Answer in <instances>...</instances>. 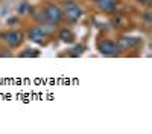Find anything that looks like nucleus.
Wrapping results in <instances>:
<instances>
[{
    "label": "nucleus",
    "instance_id": "4",
    "mask_svg": "<svg viewBox=\"0 0 152 134\" xmlns=\"http://www.w3.org/2000/svg\"><path fill=\"white\" fill-rule=\"evenodd\" d=\"M96 6L107 14H113L117 11V0H94Z\"/></svg>",
    "mask_w": 152,
    "mask_h": 134
},
{
    "label": "nucleus",
    "instance_id": "8",
    "mask_svg": "<svg viewBox=\"0 0 152 134\" xmlns=\"http://www.w3.org/2000/svg\"><path fill=\"white\" fill-rule=\"evenodd\" d=\"M59 38L64 41V43H73V40H75V34H73L70 29H61V32H59Z\"/></svg>",
    "mask_w": 152,
    "mask_h": 134
},
{
    "label": "nucleus",
    "instance_id": "11",
    "mask_svg": "<svg viewBox=\"0 0 152 134\" xmlns=\"http://www.w3.org/2000/svg\"><path fill=\"white\" fill-rule=\"evenodd\" d=\"M82 52H84V47H82V46H76V47L73 49V53H72V55H73V56H78V55H81Z\"/></svg>",
    "mask_w": 152,
    "mask_h": 134
},
{
    "label": "nucleus",
    "instance_id": "10",
    "mask_svg": "<svg viewBox=\"0 0 152 134\" xmlns=\"http://www.w3.org/2000/svg\"><path fill=\"white\" fill-rule=\"evenodd\" d=\"M31 11H32V8H31V5L29 3H21L20 6H18V14H21V15H26V14H31Z\"/></svg>",
    "mask_w": 152,
    "mask_h": 134
},
{
    "label": "nucleus",
    "instance_id": "6",
    "mask_svg": "<svg viewBox=\"0 0 152 134\" xmlns=\"http://www.w3.org/2000/svg\"><path fill=\"white\" fill-rule=\"evenodd\" d=\"M138 43H140V38H135V37H123V38L119 40V47L120 51H126V49H132L135 47Z\"/></svg>",
    "mask_w": 152,
    "mask_h": 134
},
{
    "label": "nucleus",
    "instance_id": "2",
    "mask_svg": "<svg viewBox=\"0 0 152 134\" xmlns=\"http://www.w3.org/2000/svg\"><path fill=\"white\" fill-rule=\"evenodd\" d=\"M99 52L102 55H105V56H114V55L120 53L122 51H120V47H119L117 43L105 40V41H102L99 44Z\"/></svg>",
    "mask_w": 152,
    "mask_h": 134
},
{
    "label": "nucleus",
    "instance_id": "14",
    "mask_svg": "<svg viewBox=\"0 0 152 134\" xmlns=\"http://www.w3.org/2000/svg\"><path fill=\"white\" fill-rule=\"evenodd\" d=\"M137 2H140V3H145V5H151V0H137Z\"/></svg>",
    "mask_w": 152,
    "mask_h": 134
},
{
    "label": "nucleus",
    "instance_id": "5",
    "mask_svg": "<svg viewBox=\"0 0 152 134\" xmlns=\"http://www.w3.org/2000/svg\"><path fill=\"white\" fill-rule=\"evenodd\" d=\"M5 40H6V43H8L11 47H17V46H20L21 41H23V34H21L20 31L8 32V34L5 35Z\"/></svg>",
    "mask_w": 152,
    "mask_h": 134
},
{
    "label": "nucleus",
    "instance_id": "1",
    "mask_svg": "<svg viewBox=\"0 0 152 134\" xmlns=\"http://www.w3.org/2000/svg\"><path fill=\"white\" fill-rule=\"evenodd\" d=\"M62 15L70 21H78L82 15L81 8L76 5L73 0H66L64 2V9H62Z\"/></svg>",
    "mask_w": 152,
    "mask_h": 134
},
{
    "label": "nucleus",
    "instance_id": "9",
    "mask_svg": "<svg viewBox=\"0 0 152 134\" xmlns=\"http://www.w3.org/2000/svg\"><path fill=\"white\" fill-rule=\"evenodd\" d=\"M40 28L46 32V35H50V34H53L55 32V29H56V26L53 23H49V21H46V23H41L40 24Z\"/></svg>",
    "mask_w": 152,
    "mask_h": 134
},
{
    "label": "nucleus",
    "instance_id": "12",
    "mask_svg": "<svg viewBox=\"0 0 152 134\" xmlns=\"http://www.w3.org/2000/svg\"><path fill=\"white\" fill-rule=\"evenodd\" d=\"M145 18H146L148 23L151 21V11H146V12H145Z\"/></svg>",
    "mask_w": 152,
    "mask_h": 134
},
{
    "label": "nucleus",
    "instance_id": "3",
    "mask_svg": "<svg viewBox=\"0 0 152 134\" xmlns=\"http://www.w3.org/2000/svg\"><path fill=\"white\" fill-rule=\"evenodd\" d=\"M46 14V18L49 23H53V24H58L62 18H64V15H62V9H59L58 6L55 5H49L44 11Z\"/></svg>",
    "mask_w": 152,
    "mask_h": 134
},
{
    "label": "nucleus",
    "instance_id": "13",
    "mask_svg": "<svg viewBox=\"0 0 152 134\" xmlns=\"http://www.w3.org/2000/svg\"><path fill=\"white\" fill-rule=\"evenodd\" d=\"M21 56H37V53H32V52H26V53H21Z\"/></svg>",
    "mask_w": 152,
    "mask_h": 134
},
{
    "label": "nucleus",
    "instance_id": "7",
    "mask_svg": "<svg viewBox=\"0 0 152 134\" xmlns=\"http://www.w3.org/2000/svg\"><path fill=\"white\" fill-rule=\"evenodd\" d=\"M46 37L47 35H46V32L41 28H34V29L29 31V38L32 41H35V43H43L46 40Z\"/></svg>",
    "mask_w": 152,
    "mask_h": 134
}]
</instances>
